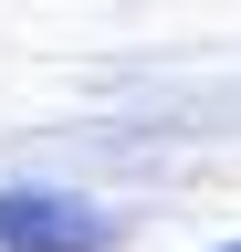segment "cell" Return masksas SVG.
Returning a JSON list of instances; mask_svg holds the SVG:
<instances>
[{
  "instance_id": "6da1fadb",
  "label": "cell",
  "mask_w": 241,
  "mask_h": 252,
  "mask_svg": "<svg viewBox=\"0 0 241 252\" xmlns=\"http://www.w3.org/2000/svg\"><path fill=\"white\" fill-rule=\"evenodd\" d=\"M115 210L74 200V189H0V252H105Z\"/></svg>"
}]
</instances>
